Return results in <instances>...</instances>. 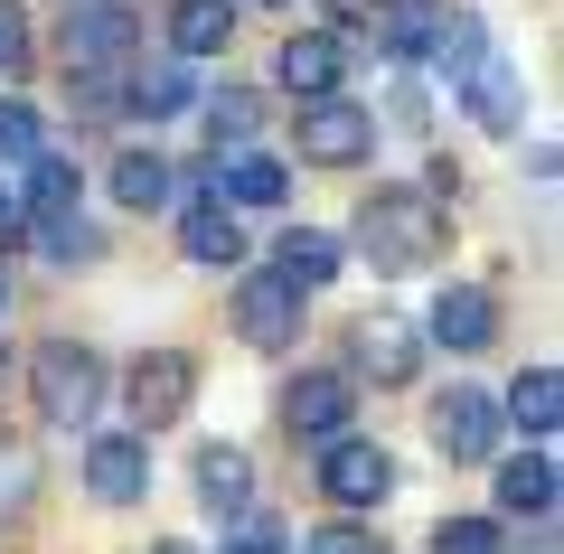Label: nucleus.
Wrapping results in <instances>:
<instances>
[{"label": "nucleus", "mask_w": 564, "mask_h": 554, "mask_svg": "<svg viewBox=\"0 0 564 554\" xmlns=\"http://www.w3.org/2000/svg\"><path fill=\"white\" fill-rule=\"evenodd\" d=\"M443 207L423 198V188H377V198L358 207V245H367V263L377 273H423V263L443 254Z\"/></svg>", "instance_id": "nucleus-1"}, {"label": "nucleus", "mask_w": 564, "mask_h": 554, "mask_svg": "<svg viewBox=\"0 0 564 554\" xmlns=\"http://www.w3.org/2000/svg\"><path fill=\"white\" fill-rule=\"evenodd\" d=\"M29 395H39L47 423H95L104 414V357L76 348V338H47L29 357Z\"/></svg>", "instance_id": "nucleus-2"}, {"label": "nucleus", "mask_w": 564, "mask_h": 554, "mask_svg": "<svg viewBox=\"0 0 564 554\" xmlns=\"http://www.w3.org/2000/svg\"><path fill=\"white\" fill-rule=\"evenodd\" d=\"M132 47H141V10L132 0H76V10H66V66H76V76L122 66Z\"/></svg>", "instance_id": "nucleus-3"}, {"label": "nucleus", "mask_w": 564, "mask_h": 554, "mask_svg": "<svg viewBox=\"0 0 564 554\" xmlns=\"http://www.w3.org/2000/svg\"><path fill=\"white\" fill-rule=\"evenodd\" d=\"M188 404H198V357H188V348H151V357L132 367V414H141V442L170 433Z\"/></svg>", "instance_id": "nucleus-4"}, {"label": "nucleus", "mask_w": 564, "mask_h": 554, "mask_svg": "<svg viewBox=\"0 0 564 554\" xmlns=\"http://www.w3.org/2000/svg\"><path fill=\"white\" fill-rule=\"evenodd\" d=\"M367 151H377V113H367V104H348V95L302 104V160L348 170V160H367Z\"/></svg>", "instance_id": "nucleus-5"}, {"label": "nucleus", "mask_w": 564, "mask_h": 554, "mask_svg": "<svg viewBox=\"0 0 564 554\" xmlns=\"http://www.w3.org/2000/svg\"><path fill=\"white\" fill-rule=\"evenodd\" d=\"M302 311L311 301L292 292L282 273H245L236 282V338L245 348H292V338H302Z\"/></svg>", "instance_id": "nucleus-6"}, {"label": "nucleus", "mask_w": 564, "mask_h": 554, "mask_svg": "<svg viewBox=\"0 0 564 554\" xmlns=\"http://www.w3.org/2000/svg\"><path fill=\"white\" fill-rule=\"evenodd\" d=\"M348 414H358V377H339V367H302V377L282 385V423L292 433H348Z\"/></svg>", "instance_id": "nucleus-7"}, {"label": "nucleus", "mask_w": 564, "mask_h": 554, "mask_svg": "<svg viewBox=\"0 0 564 554\" xmlns=\"http://www.w3.org/2000/svg\"><path fill=\"white\" fill-rule=\"evenodd\" d=\"M85 489H95L104 508L151 498V442H141V433H95V442H85Z\"/></svg>", "instance_id": "nucleus-8"}, {"label": "nucleus", "mask_w": 564, "mask_h": 554, "mask_svg": "<svg viewBox=\"0 0 564 554\" xmlns=\"http://www.w3.org/2000/svg\"><path fill=\"white\" fill-rule=\"evenodd\" d=\"M321 489L339 498V508H386V489H395V460H386L377 442L339 433V442L321 452Z\"/></svg>", "instance_id": "nucleus-9"}, {"label": "nucleus", "mask_w": 564, "mask_h": 554, "mask_svg": "<svg viewBox=\"0 0 564 554\" xmlns=\"http://www.w3.org/2000/svg\"><path fill=\"white\" fill-rule=\"evenodd\" d=\"M358 367L377 385H404V377H423V329L404 311H367L358 319Z\"/></svg>", "instance_id": "nucleus-10"}, {"label": "nucleus", "mask_w": 564, "mask_h": 554, "mask_svg": "<svg viewBox=\"0 0 564 554\" xmlns=\"http://www.w3.org/2000/svg\"><path fill=\"white\" fill-rule=\"evenodd\" d=\"M433 442H443V460H499V404L470 395V385H452V395L433 404Z\"/></svg>", "instance_id": "nucleus-11"}, {"label": "nucleus", "mask_w": 564, "mask_h": 554, "mask_svg": "<svg viewBox=\"0 0 564 554\" xmlns=\"http://www.w3.org/2000/svg\"><path fill=\"white\" fill-rule=\"evenodd\" d=\"M207 198H217V207H282V198H292V170L263 160V151H217Z\"/></svg>", "instance_id": "nucleus-12"}, {"label": "nucleus", "mask_w": 564, "mask_h": 554, "mask_svg": "<svg viewBox=\"0 0 564 554\" xmlns=\"http://www.w3.org/2000/svg\"><path fill=\"white\" fill-rule=\"evenodd\" d=\"M423 338H443V348H489V338H499V301L480 292V282H452L443 301H433V319H423Z\"/></svg>", "instance_id": "nucleus-13"}, {"label": "nucleus", "mask_w": 564, "mask_h": 554, "mask_svg": "<svg viewBox=\"0 0 564 554\" xmlns=\"http://www.w3.org/2000/svg\"><path fill=\"white\" fill-rule=\"evenodd\" d=\"M339 66H348V47L329 39V29H302V39L282 47V66H273V76L292 85L302 104H321V95H339Z\"/></svg>", "instance_id": "nucleus-14"}, {"label": "nucleus", "mask_w": 564, "mask_h": 554, "mask_svg": "<svg viewBox=\"0 0 564 554\" xmlns=\"http://www.w3.org/2000/svg\"><path fill=\"white\" fill-rule=\"evenodd\" d=\"M20 170H29V188H20V198H10V207H29V217H39V226L76 217L85 178H76V160H66V151H39V160H20Z\"/></svg>", "instance_id": "nucleus-15"}, {"label": "nucleus", "mask_w": 564, "mask_h": 554, "mask_svg": "<svg viewBox=\"0 0 564 554\" xmlns=\"http://www.w3.org/2000/svg\"><path fill=\"white\" fill-rule=\"evenodd\" d=\"M462 104H470V122H489V132H518V113H527V76L508 57H489L480 76L462 85Z\"/></svg>", "instance_id": "nucleus-16"}, {"label": "nucleus", "mask_w": 564, "mask_h": 554, "mask_svg": "<svg viewBox=\"0 0 564 554\" xmlns=\"http://www.w3.org/2000/svg\"><path fill=\"white\" fill-rule=\"evenodd\" d=\"M180 245H188V263H236V254H245V226H236V207H217V198L198 188V198H188Z\"/></svg>", "instance_id": "nucleus-17"}, {"label": "nucleus", "mask_w": 564, "mask_h": 554, "mask_svg": "<svg viewBox=\"0 0 564 554\" xmlns=\"http://www.w3.org/2000/svg\"><path fill=\"white\" fill-rule=\"evenodd\" d=\"M499 508H508V517H555V452L499 460Z\"/></svg>", "instance_id": "nucleus-18"}, {"label": "nucleus", "mask_w": 564, "mask_h": 554, "mask_svg": "<svg viewBox=\"0 0 564 554\" xmlns=\"http://www.w3.org/2000/svg\"><path fill=\"white\" fill-rule=\"evenodd\" d=\"M198 498L226 508V517H245V498H254V460H245L236 442H207V452H198Z\"/></svg>", "instance_id": "nucleus-19"}, {"label": "nucleus", "mask_w": 564, "mask_h": 554, "mask_svg": "<svg viewBox=\"0 0 564 554\" xmlns=\"http://www.w3.org/2000/svg\"><path fill=\"white\" fill-rule=\"evenodd\" d=\"M423 47H433V66H443L452 85H470V76L489 66V39H480V20H470V10H452V20H433V39H423Z\"/></svg>", "instance_id": "nucleus-20"}, {"label": "nucleus", "mask_w": 564, "mask_h": 554, "mask_svg": "<svg viewBox=\"0 0 564 554\" xmlns=\"http://www.w3.org/2000/svg\"><path fill=\"white\" fill-rule=\"evenodd\" d=\"M170 39H180V57H226L236 10H226V0H180V10H170Z\"/></svg>", "instance_id": "nucleus-21"}, {"label": "nucleus", "mask_w": 564, "mask_h": 554, "mask_svg": "<svg viewBox=\"0 0 564 554\" xmlns=\"http://www.w3.org/2000/svg\"><path fill=\"white\" fill-rule=\"evenodd\" d=\"M122 104H132L141 122H170V113H188V104H198V76H188V66H151V76L122 85Z\"/></svg>", "instance_id": "nucleus-22"}, {"label": "nucleus", "mask_w": 564, "mask_h": 554, "mask_svg": "<svg viewBox=\"0 0 564 554\" xmlns=\"http://www.w3.org/2000/svg\"><path fill=\"white\" fill-rule=\"evenodd\" d=\"M508 423H527L536 442H555V423H564V385H555V367H527V377L508 385Z\"/></svg>", "instance_id": "nucleus-23"}, {"label": "nucleus", "mask_w": 564, "mask_h": 554, "mask_svg": "<svg viewBox=\"0 0 564 554\" xmlns=\"http://www.w3.org/2000/svg\"><path fill=\"white\" fill-rule=\"evenodd\" d=\"M113 198L132 207V217L170 207V160H161V151H122V160H113Z\"/></svg>", "instance_id": "nucleus-24"}, {"label": "nucleus", "mask_w": 564, "mask_h": 554, "mask_svg": "<svg viewBox=\"0 0 564 554\" xmlns=\"http://www.w3.org/2000/svg\"><path fill=\"white\" fill-rule=\"evenodd\" d=\"M282 282H292V292H321L329 273H339V245L329 236H311V226H292V236H282V263H273Z\"/></svg>", "instance_id": "nucleus-25"}, {"label": "nucleus", "mask_w": 564, "mask_h": 554, "mask_svg": "<svg viewBox=\"0 0 564 554\" xmlns=\"http://www.w3.org/2000/svg\"><path fill=\"white\" fill-rule=\"evenodd\" d=\"M29 498H39V452L0 433V526H10V517H29Z\"/></svg>", "instance_id": "nucleus-26"}, {"label": "nucleus", "mask_w": 564, "mask_h": 554, "mask_svg": "<svg viewBox=\"0 0 564 554\" xmlns=\"http://www.w3.org/2000/svg\"><path fill=\"white\" fill-rule=\"evenodd\" d=\"M254 122H263V95H254V85H217V95H207V132H217V151H226V141H245Z\"/></svg>", "instance_id": "nucleus-27"}, {"label": "nucleus", "mask_w": 564, "mask_h": 554, "mask_svg": "<svg viewBox=\"0 0 564 554\" xmlns=\"http://www.w3.org/2000/svg\"><path fill=\"white\" fill-rule=\"evenodd\" d=\"M39 254L47 263H95L104 236H95V226H76V217H57V226H39Z\"/></svg>", "instance_id": "nucleus-28"}, {"label": "nucleus", "mask_w": 564, "mask_h": 554, "mask_svg": "<svg viewBox=\"0 0 564 554\" xmlns=\"http://www.w3.org/2000/svg\"><path fill=\"white\" fill-rule=\"evenodd\" d=\"M433 554H499V526L489 517H443L433 526Z\"/></svg>", "instance_id": "nucleus-29"}, {"label": "nucleus", "mask_w": 564, "mask_h": 554, "mask_svg": "<svg viewBox=\"0 0 564 554\" xmlns=\"http://www.w3.org/2000/svg\"><path fill=\"white\" fill-rule=\"evenodd\" d=\"M0 160H39V113L20 95H0Z\"/></svg>", "instance_id": "nucleus-30"}, {"label": "nucleus", "mask_w": 564, "mask_h": 554, "mask_svg": "<svg viewBox=\"0 0 564 554\" xmlns=\"http://www.w3.org/2000/svg\"><path fill=\"white\" fill-rule=\"evenodd\" d=\"M302 554H386V535L377 526H311Z\"/></svg>", "instance_id": "nucleus-31"}, {"label": "nucleus", "mask_w": 564, "mask_h": 554, "mask_svg": "<svg viewBox=\"0 0 564 554\" xmlns=\"http://www.w3.org/2000/svg\"><path fill=\"white\" fill-rule=\"evenodd\" d=\"M226 554H292V535H282L273 517H236V535H226Z\"/></svg>", "instance_id": "nucleus-32"}, {"label": "nucleus", "mask_w": 564, "mask_h": 554, "mask_svg": "<svg viewBox=\"0 0 564 554\" xmlns=\"http://www.w3.org/2000/svg\"><path fill=\"white\" fill-rule=\"evenodd\" d=\"M29 57V20H20V0H0V76H20Z\"/></svg>", "instance_id": "nucleus-33"}, {"label": "nucleus", "mask_w": 564, "mask_h": 554, "mask_svg": "<svg viewBox=\"0 0 564 554\" xmlns=\"http://www.w3.org/2000/svg\"><path fill=\"white\" fill-rule=\"evenodd\" d=\"M66 95H76V113H113V85H104V76H66Z\"/></svg>", "instance_id": "nucleus-34"}, {"label": "nucleus", "mask_w": 564, "mask_h": 554, "mask_svg": "<svg viewBox=\"0 0 564 554\" xmlns=\"http://www.w3.org/2000/svg\"><path fill=\"white\" fill-rule=\"evenodd\" d=\"M423 113H433V95H423V85H395V122L404 132H423Z\"/></svg>", "instance_id": "nucleus-35"}, {"label": "nucleus", "mask_w": 564, "mask_h": 554, "mask_svg": "<svg viewBox=\"0 0 564 554\" xmlns=\"http://www.w3.org/2000/svg\"><path fill=\"white\" fill-rule=\"evenodd\" d=\"M10 226H20V207H10V188H0V236H10Z\"/></svg>", "instance_id": "nucleus-36"}, {"label": "nucleus", "mask_w": 564, "mask_h": 554, "mask_svg": "<svg viewBox=\"0 0 564 554\" xmlns=\"http://www.w3.org/2000/svg\"><path fill=\"white\" fill-rule=\"evenodd\" d=\"M151 554H198V545H151Z\"/></svg>", "instance_id": "nucleus-37"}, {"label": "nucleus", "mask_w": 564, "mask_h": 554, "mask_svg": "<svg viewBox=\"0 0 564 554\" xmlns=\"http://www.w3.org/2000/svg\"><path fill=\"white\" fill-rule=\"evenodd\" d=\"M0 377H10V348H0Z\"/></svg>", "instance_id": "nucleus-38"}, {"label": "nucleus", "mask_w": 564, "mask_h": 554, "mask_svg": "<svg viewBox=\"0 0 564 554\" xmlns=\"http://www.w3.org/2000/svg\"><path fill=\"white\" fill-rule=\"evenodd\" d=\"M0 311H10V292H0Z\"/></svg>", "instance_id": "nucleus-39"}, {"label": "nucleus", "mask_w": 564, "mask_h": 554, "mask_svg": "<svg viewBox=\"0 0 564 554\" xmlns=\"http://www.w3.org/2000/svg\"><path fill=\"white\" fill-rule=\"evenodd\" d=\"M66 10H76V0H66Z\"/></svg>", "instance_id": "nucleus-40"}]
</instances>
